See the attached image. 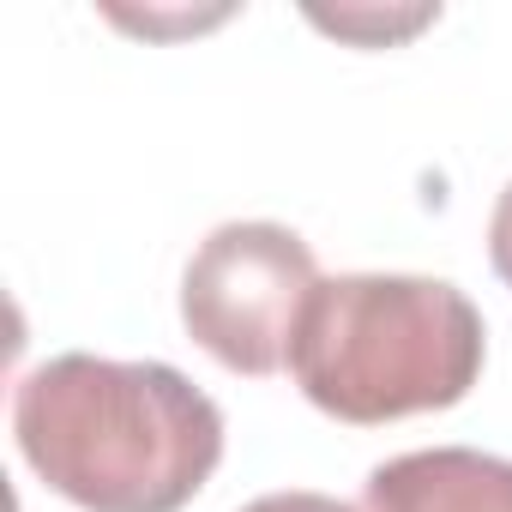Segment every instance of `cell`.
<instances>
[{"mask_svg": "<svg viewBox=\"0 0 512 512\" xmlns=\"http://www.w3.org/2000/svg\"><path fill=\"white\" fill-rule=\"evenodd\" d=\"M13 440L85 512H181L223 458V410L169 362L67 350L19 380Z\"/></svg>", "mask_w": 512, "mask_h": 512, "instance_id": "cell-1", "label": "cell"}, {"mask_svg": "<svg viewBox=\"0 0 512 512\" xmlns=\"http://www.w3.org/2000/svg\"><path fill=\"white\" fill-rule=\"evenodd\" d=\"M488 356L476 302L446 278L410 272H344L320 278L290 374L302 398L350 428L452 410L470 398Z\"/></svg>", "mask_w": 512, "mask_h": 512, "instance_id": "cell-2", "label": "cell"}, {"mask_svg": "<svg viewBox=\"0 0 512 512\" xmlns=\"http://www.w3.org/2000/svg\"><path fill=\"white\" fill-rule=\"evenodd\" d=\"M320 290L314 247L266 217L217 223L181 272V326L229 374L290 368L296 326Z\"/></svg>", "mask_w": 512, "mask_h": 512, "instance_id": "cell-3", "label": "cell"}, {"mask_svg": "<svg viewBox=\"0 0 512 512\" xmlns=\"http://www.w3.org/2000/svg\"><path fill=\"white\" fill-rule=\"evenodd\" d=\"M362 512H512V458L428 446L368 470Z\"/></svg>", "mask_w": 512, "mask_h": 512, "instance_id": "cell-4", "label": "cell"}, {"mask_svg": "<svg viewBox=\"0 0 512 512\" xmlns=\"http://www.w3.org/2000/svg\"><path fill=\"white\" fill-rule=\"evenodd\" d=\"M320 31H338V37H350V43H368V49H386V43H398V37H410V31H422V25H434L440 19V7H404V13H380V7H338V13H326V7H314L308 13Z\"/></svg>", "mask_w": 512, "mask_h": 512, "instance_id": "cell-5", "label": "cell"}, {"mask_svg": "<svg viewBox=\"0 0 512 512\" xmlns=\"http://www.w3.org/2000/svg\"><path fill=\"white\" fill-rule=\"evenodd\" d=\"M241 512H356V506H344L338 494H314V488H278V494L247 500Z\"/></svg>", "mask_w": 512, "mask_h": 512, "instance_id": "cell-6", "label": "cell"}, {"mask_svg": "<svg viewBox=\"0 0 512 512\" xmlns=\"http://www.w3.org/2000/svg\"><path fill=\"white\" fill-rule=\"evenodd\" d=\"M488 260H494L500 284L512 290V181L500 187V199H494V217H488Z\"/></svg>", "mask_w": 512, "mask_h": 512, "instance_id": "cell-7", "label": "cell"}]
</instances>
